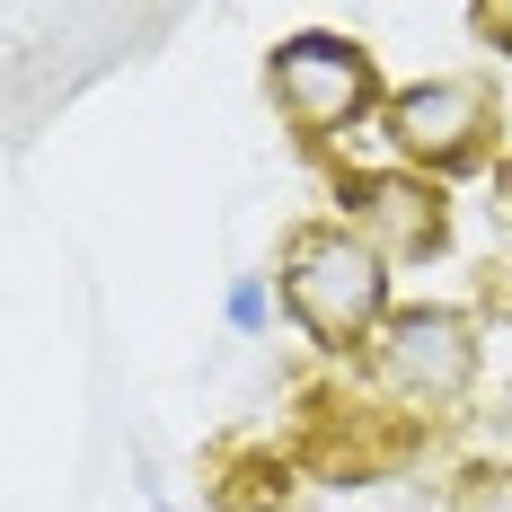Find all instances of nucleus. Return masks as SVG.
I'll return each instance as SVG.
<instances>
[{
    "mask_svg": "<svg viewBox=\"0 0 512 512\" xmlns=\"http://www.w3.org/2000/svg\"><path fill=\"white\" fill-rule=\"evenodd\" d=\"M345 230L380 256H424L442 248V195L415 177H354L345 186Z\"/></svg>",
    "mask_w": 512,
    "mask_h": 512,
    "instance_id": "nucleus-5",
    "label": "nucleus"
},
{
    "mask_svg": "<svg viewBox=\"0 0 512 512\" xmlns=\"http://www.w3.org/2000/svg\"><path fill=\"white\" fill-rule=\"evenodd\" d=\"M504 195H512V177H504Z\"/></svg>",
    "mask_w": 512,
    "mask_h": 512,
    "instance_id": "nucleus-9",
    "label": "nucleus"
},
{
    "mask_svg": "<svg viewBox=\"0 0 512 512\" xmlns=\"http://www.w3.org/2000/svg\"><path fill=\"white\" fill-rule=\"evenodd\" d=\"M451 512H512V468H468Z\"/></svg>",
    "mask_w": 512,
    "mask_h": 512,
    "instance_id": "nucleus-6",
    "label": "nucleus"
},
{
    "mask_svg": "<svg viewBox=\"0 0 512 512\" xmlns=\"http://www.w3.org/2000/svg\"><path fill=\"white\" fill-rule=\"evenodd\" d=\"M283 301H292V318L318 345H362L380 327V309H389V256L362 248L345 221L336 230H309L283 256Z\"/></svg>",
    "mask_w": 512,
    "mask_h": 512,
    "instance_id": "nucleus-1",
    "label": "nucleus"
},
{
    "mask_svg": "<svg viewBox=\"0 0 512 512\" xmlns=\"http://www.w3.org/2000/svg\"><path fill=\"white\" fill-rule=\"evenodd\" d=\"M221 318H230L239 336H256V327L274 318V301H265V283H256V274H239V283H230V301H221Z\"/></svg>",
    "mask_w": 512,
    "mask_h": 512,
    "instance_id": "nucleus-7",
    "label": "nucleus"
},
{
    "mask_svg": "<svg viewBox=\"0 0 512 512\" xmlns=\"http://www.w3.org/2000/svg\"><path fill=\"white\" fill-rule=\"evenodd\" d=\"M389 151L424 159V168H460L495 142V89L486 80H415L389 98Z\"/></svg>",
    "mask_w": 512,
    "mask_h": 512,
    "instance_id": "nucleus-3",
    "label": "nucleus"
},
{
    "mask_svg": "<svg viewBox=\"0 0 512 512\" xmlns=\"http://www.w3.org/2000/svg\"><path fill=\"white\" fill-rule=\"evenodd\" d=\"M380 380L415 407H451L477 380V327L460 309H398L380 327Z\"/></svg>",
    "mask_w": 512,
    "mask_h": 512,
    "instance_id": "nucleus-4",
    "label": "nucleus"
},
{
    "mask_svg": "<svg viewBox=\"0 0 512 512\" xmlns=\"http://www.w3.org/2000/svg\"><path fill=\"white\" fill-rule=\"evenodd\" d=\"M265 89H274V106L301 124L309 142H327V133H345L371 106V53L354 36H292L265 62Z\"/></svg>",
    "mask_w": 512,
    "mask_h": 512,
    "instance_id": "nucleus-2",
    "label": "nucleus"
},
{
    "mask_svg": "<svg viewBox=\"0 0 512 512\" xmlns=\"http://www.w3.org/2000/svg\"><path fill=\"white\" fill-rule=\"evenodd\" d=\"M468 27H477V36L512 62V9H504V0H477V9H468Z\"/></svg>",
    "mask_w": 512,
    "mask_h": 512,
    "instance_id": "nucleus-8",
    "label": "nucleus"
}]
</instances>
